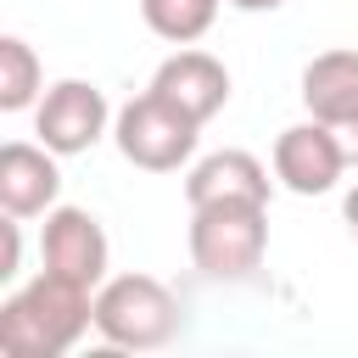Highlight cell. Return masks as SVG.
<instances>
[{"instance_id": "cell-14", "label": "cell", "mask_w": 358, "mask_h": 358, "mask_svg": "<svg viewBox=\"0 0 358 358\" xmlns=\"http://www.w3.org/2000/svg\"><path fill=\"white\" fill-rule=\"evenodd\" d=\"M17 274H22V218L6 213V224H0V280L11 285Z\"/></svg>"}, {"instance_id": "cell-15", "label": "cell", "mask_w": 358, "mask_h": 358, "mask_svg": "<svg viewBox=\"0 0 358 358\" xmlns=\"http://www.w3.org/2000/svg\"><path fill=\"white\" fill-rule=\"evenodd\" d=\"M341 218H347V235H352V246H358V185H347V196H341Z\"/></svg>"}, {"instance_id": "cell-13", "label": "cell", "mask_w": 358, "mask_h": 358, "mask_svg": "<svg viewBox=\"0 0 358 358\" xmlns=\"http://www.w3.org/2000/svg\"><path fill=\"white\" fill-rule=\"evenodd\" d=\"M140 17L168 45H196L218 22V0H140Z\"/></svg>"}, {"instance_id": "cell-8", "label": "cell", "mask_w": 358, "mask_h": 358, "mask_svg": "<svg viewBox=\"0 0 358 358\" xmlns=\"http://www.w3.org/2000/svg\"><path fill=\"white\" fill-rule=\"evenodd\" d=\"M302 106L330 123L347 162H358V50H319L302 67Z\"/></svg>"}, {"instance_id": "cell-2", "label": "cell", "mask_w": 358, "mask_h": 358, "mask_svg": "<svg viewBox=\"0 0 358 358\" xmlns=\"http://www.w3.org/2000/svg\"><path fill=\"white\" fill-rule=\"evenodd\" d=\"M268 252V201H207L190 207V263L218 280H252Z\"/></svg>"}, {"instance_id": "cell-10", "label": "cell", "mask_w": 358, "mask_h": 358, "mask_svg": "<svg viewBox=\"0 0 358 358\" xmlns=\"http://www.w3.org/2000/svg\"><path fill=\"white\" fill-rule=\"evenodd\" d=\"M62 196V168L56 151L39 140H11L0 145V213L11 218H45Z\"/></svg>"}, {"instance_id": "cell-6", "label": "cell", "mask_w": 358, "mask_h": 358, "mask_svg": "<svg viewBox=\"0 0 358 358\" xmlns=\"http://www.w3.org/2000/svg\"><path fill=\"white\" fill-rule=\"evenodd\" d=\"M39 263L50 274H67L90 291L106 285V268H112V241L101 229V218L90 207H50L45 213V229H39Z\"/></svg>"}, {"instance_id": "cell-11", "label": "cell", "mask_w": 358, "mask_h": 358, "mask_svg": "<svg viewBox=\"0 0 358 358\" xmlns=\"http://www.w3.org/2000/svg\"><path fill=\"white\" fill-rule=\"evenodd\" d=\"M268 196H274L268 168L252 151H235V145L229 151H207L185 173V201L190 207H207V201H268Z\"/></svg>"}, {"instance_id": "cell-9", "label": "cell", "mask_w": 358, "mask_h": 358, "mask_svg": "<svg viewBox=\"0 0 358 358\" xmlns=\"http://www.w3.org/2000/svg\"><path fill=\"white\" fill-rule=\"evenodd\" d=\"M162 101H173L179 112H190L196 123H213L224 106H229V67L213 56V50H196V45H179L157 73L151 84Z\"/></svg>"}, {"instance_id": "cell-7", "label": "cell", "mask_w": 358, "mask_h": 358, "mask_svg": "<svg viewBox=\"0 0 358 358\" xmlns=\"http://www.w3.org/2000/svg\"><path fill=\"white\" fill-rule=\"evenodd\" d=\"M347 168L352 162H347L336 129L319 123V117H302V123H291V129L274 134V179L291 196H324V190L341 185Z\"/></svg>"}, {"instance_id": "cell-16", "label": "cell", "mask_w": 358, "mask_h": 358, "mask_svg": "<svg viewBox=\"0 0 358 358\" xmlns=\"http://www.w3.org/2000/svg\"><path fill=\"white\" fill-rule=\"evenodd\" d=\"M229 6H235V11H252V17H257V11H280L285 0H229Z\"/></svg>"}, {"instance_id": "cell-1", "label": "cell", "mask_w": 358, "mask_h": 358, "mask_svg": "<svg viewBox=\"0 0 358 358\" xmlns=\"http://www.w3.org/2000/svg\"><path fill=\"white\" fill-rule=\"evenodd\" d=\"M95 330V291L39 268L28 285H17L0 302V352L6 358H62L78 347V336Z\"/></svg>"}, {"instance_id": "cell-12", "label": "cell", "mask_w": 358, "mask_h": 358, "mask_svg": "<svg viewBox=\"0 0 358 358\" xmlns=\"http://www.w3.org/2000/svg\"><path fill=\"white\" fill-rule=\"evenodd\" d=\"M45 95V67L22 34L0 39V112H28Z\"/></svg>"}, {"instance_id": "cell-4", "label": "cell", "mask_w": 358, "mask_h": 358, "mask_svg": "<svg viewBox=\"0 0 358 358\" xmlns=\"http://www.w3.org/2000/svg\"><path fill=\"white\" fill-rule=\"evenodd\" d=\"M112 140L123 151V162L145 168V173H173L196 157V140H201V123L190 112H179L173 101H162L157 90L134 95L117 106L112 117Z\"/></svg>"}, {"instance_id": "cell-3", "label": "cell", "mask_w": 358, "mask_h": 358, "mask_svg": "<svg viewBox=\"0 0 358 358\" xmlns=\"http://www.w3.org/2000/svg\"><path fill=\"white\" fill-rule=\"evenodd\" d=\"M95 336L117 352H157L179 336V296L157 274H106L95 291Z\"/></svg>"}, {"instance_id": "cell-5", "label": "cell", "mask_w": 358, "mask_h": 358, "mask_svg": "<svg viewBox=\"0 0 358 358\" xmlns=\"http://www.w3.org/2000/svg\"><path fill=\"white\" fill-rule=\"evenodd\" d=\"M112 106H106V95L90 84V78H56L45 95H39V106H34V134H39V145H50L56 157H78V151H90L101 134H112Z\"/></svg>"}]
</instances>
